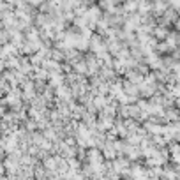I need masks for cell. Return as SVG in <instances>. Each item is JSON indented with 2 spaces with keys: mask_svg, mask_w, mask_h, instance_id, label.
I'll use <instances>...</instances> for the list:
<instances>
[{
  "mask_svg": "<svg viewBox=\"0 0 180 180\" xmlns=\"http://www.w3.org/2000/svg\"><path fill=\"white\" fill-rule=\"evenodd\" d=\"M94 104H95L99 110H103V108L108 104V97H104V94H97V95H94Z\"/></svg>",
  "mask_w": 180,
  "mask_h": 180,
  "instance_id": "cell-2",
  "label": "cell"
},
{
  "mask_svg": "<svg viewBox=\"0 0 180 180\" xmlns=\"http://www.w3.org/2000/svg\"><path fill=\"white\" fill-rule=\"evenodd\" d=\"M164 115H166V118H168V122H177L180 120V108H166V111H164Z\"/></svg>",
  "mask_w": 180,
  "mask_h": 180,
  "instance_id": "cell-1",
  "label": "cell"
}]
</instances>
